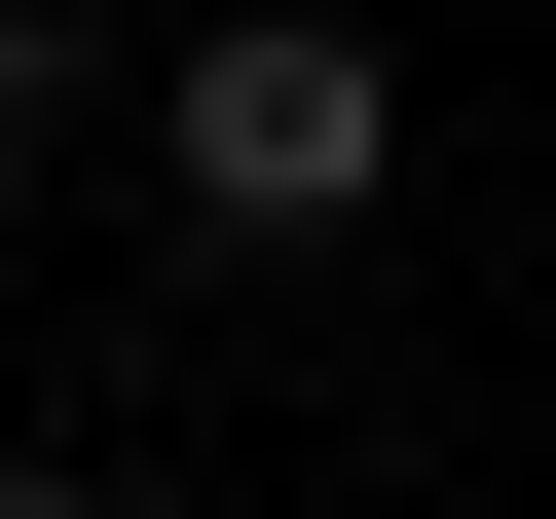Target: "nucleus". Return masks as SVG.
Segmentation results:
<instances>
[{
    "label": "nucleus",
    "mask_w": 556,
    "mask_h": 519,
    "mask_svg": "<svg viewBox=\"0 0 556 519\" xmlns=\"http://www.w3.org/2000/svg\"><path fill=\"white\" fill-rule=\"evenodd\" d=\"M149 186H186L223 260H298V223H371V186H408V75L334 38V0H223V38L149 75Z\"/></svg>",
    "instance_id": "nucleus-1"
},
{
    "label": "nucleus",
    "mask_w": 556,
    "mask_h": 519,
    "mask_svg": "<svg viewBox=\"0 0 556 519\" xmlns=\"http://www.w3.org/2000/svg\"><path fill=\"white\" fill-rule=\"evenodd\" d=\"M75 75H112V0H0V149H38V112H75Z\"/></svg>",
    "instance_id": "nucleus-2"
},
{
    "label": "nucleus",
    "mask_w": 556,
    "mask_h": 519,
    "mask_svg": "<svg viewBox=\"0 0 556 519\" xmlns=\"http://www.w3.org/2000/svg\"><path fill=\"white\" fill-rule=\"evenodd\" d=\"M0 519H112V482H38V445H0Z\"/></svg>",
    "instance_id": "nucleus-3"
}]
</instances>
